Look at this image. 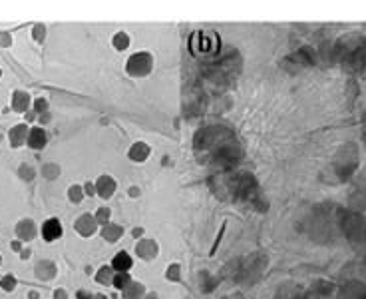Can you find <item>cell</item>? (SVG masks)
<instances>
[{"mask_svg":"<svg viewBox=\"0 0 366 299\" xmlns=\"http://www.w3.org/2000/svg\"><path fill=\"white\" fill-rule=\"evenodd\" d=\"M42 235L46 241H54L56 237L62 235V225L58 220H48L44 225H42Z\"/></svg>","mask_w":366,"mask_h":299,"instance_id":"cell-1","label":"cell"},{"mask_svg":"<svg viewBox=\"0 0 366 299\" xmlns=\"http://www.w3.org/2000/svg\"><path fill=\"white\" fill-rule=\"evenodd\" d=\"M28 144L32 146V148H42L44 144H46V134H44V130L42 128H34L32 132H30V138H28Z\"/></svg>","mask_w":366,"mask_h":299,"instance_id":"cell-2","label":"cell"},{"mask_svg":"<svg viewBox=\"0 0 366 299\" xmlns=\"http://www.w3.org/2000/svg\"><path fill=\"white\" fill-rule=\"evenodd\" d=\"M28 94H24V92H16L14 94V102H12V106H14V110H18V112H22V110H26L28 108Z\"/></svg>","mask_w":366,"mask_h":299,"instance_id":"cell-3","label":"cell"},{"mask_svg":"<svg viewBox=\"0 0 366 299\" xmlns=\"http://www.w3.org/2000/svg\"><path fill=\"white\" fill-rule=\"evenodd\" d=\"M132 265V260H130V256L128 254H118L116 258H114V267L118 269V271H124V269H128Z\"/></svg>","mask_w":366,"mask_h":299,"instance_id":"cell-4","label":"cell"},{"mask_svg":"<svg viewBox=\"0 0 366 299\" xmlns=\"http://www.w3.org/2000/svg\"><path fill=\"white\" fill-rule=\"evenodd\" d=\"M24 138H26V126H16L10 134V140H12L14 146H20L24 142Z\"/></svg>","mask_w":366,"mask_h":299,"instance_id":"cell-5","label":"cell"},{"mask_svg":"<svg viewBox=\"0 0 366 299\" xmlns=\"http://www.w3.org/2000/svg\"><path fill=\"white\" fill-rule=\"evenodd\" d=\"M98 187H100V193H101V195H110V191H112V184L108 182V178H103V180L98 184Z\"/></svg>","mask_w":366,"mask_h":299,"instance_id":"cell-6","label":"cell"},{"mask_svg":"<svg viewBox=\"0 0 366 299\" xmlns=\"http://www.w3.org/2000/svg\"><path fill=\"white\" fill-rule=\"evenodd\" d=\"M70 197L80 199V187H72V189H70Z\"/></svg>","mask_w":366,"mask_h":299,"instance_id":"cell-7","label":"cell"},{"mask_svg":"<svg viewBox=\"0 0 366 299\" xmlns=\"http://www.w3.org/2000/svg\"><path fill=\"white\" fill-rule=\"evenodd\" d=\"M12 285H14V279H12V277H10V279H4V281H2V287H6V289H10Z\"/></svg>","mask_w":366,"mask_h":299,"instance_id":"cell-8","label":"cell"}]
</instances>
